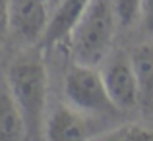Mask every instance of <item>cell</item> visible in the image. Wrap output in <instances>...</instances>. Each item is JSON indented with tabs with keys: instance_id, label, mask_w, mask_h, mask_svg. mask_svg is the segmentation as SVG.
<instances>
[{
	"instance_id": "3",
	"label": "cell",
	"mask_w": 153,
	"mask_h": 141,
	"mask_svg": "<svg viewBox=\"0 0 153 141\" xmlns=\"http://www.w3.org/2000/svg\"><path fill=\"white\" fill-rule=\"evenodd\" d=\"M62 89L68 104L85 114L101 116V118H114L122 114L118 106L112 103L97 66H85L76 62L64 75Z\"/></svg>"
},
{
	"instance_id": "8",
	"label": "cell",
	"mask_w": 153,
	"mask_h": 141,
	"mask_svg": "<svg viewBox=\"0 0 153 141\" xmlns=\"http://www.w3.org/2000/svg\"><path fill=\"white\" fill-rule=\"evenodd\" d=\"M132 66L138 78L140 108L146 114H153V45L142 43L130 52Z\"/></svg>"
},
{
	"instance_id": "1",
	"label": "cell",
	"mask_w": 153,
	"mask_h": 141,
	"mask_svg": "<svg viewBox=\"0 0 153 141\" xmlns=\"http://www.w3.org/2000/svg\"><path fill=\"white\" fill-rule=\"evenodd\" d=\"M41 47H31L12 60L6 81L23 118L25 139L45 137L49 108V72Z\"/></svg>"
},
{
	"instance_id": "9",
	"label": "cell",
	"mask_w": 153,
	"mask_h": 141,
	"mask_svg": "<svg viewBox=\"0 0 153 141\" xmlns=\"http://www.w3.org/2000/svg\"><path fill=\"white\" fill-rule=\"evenodd\" d=\"M25 139L23 118L16 104L6 78L0 79V141Z\"/></svg>"
},
{
	"instance_id": "2",
	"label": "cell",
	"mask_w": 153,
	"mask_h": 141,
	"mask_svg": "<svg viewBox=\"0 0 153 141\" xmlns=\"http://www.w3.org/2000/svg\"><path fill=\"white\" fill-rule=\"evenodd\" d=\"M116 25L114 0H91L68 35L76 62L99 66L111 52Z\"/></svg>"
},
{
	"instance_id": "5",
	"label": "cell",
	"mask_w": 153,
	"mask_h": 141,
	"mask_svg": "<svg viewBox=\"0 0 153 141\" xmlns=\"http://www.w3.org/2000/svg\"><path fill=\"white\" fill-rule=\"evenodd\" d=\"M51 0H10V29L29 47L41 45L51 21Z\"/></svg>"
},
{
	"instance_id": "4",
	"label": "cell",
	"mask_w": 153,
	"mask_h": 141,
	"mask_svg": "<svg viewBox=\"0 0 153 141\" xmlns=\"http://www.w3.org/2000/svg\"><path fill=\"white\" fill-rule=\"evenodd\" d=\"M101 75L112 103L118 106L120 112L134 110L140 106L138 78L128 52L116 50L112 56H108L101 70Z\"/></svg>"
},
{
	"instance_id": "14",
	"label": "cell",
	"mask_w": 153,
	"mask_h": 141,
	"mask_svg": "<svg viewBox=\"0 0 153 141\" xmlns=\"http://www.w3.org/2000/svg\"><path fill=\"white\" fill-rule=\"evenodd\" d=\"M51 4H52V10H54V8L60 4V0H51Z\"/></svg>"
},
{
	"instance_id": "7",
	"label": "cell",
	"mask_w": 153,
	"mask_h": 141,
	"mask_svg": "<svg viewBox=\"0 0 153 141\" xmlns=\"http://www.w3.org/2000/svg\"><path fill=\"white\" fill-rule=\"evenodd\" d=\"M91 0H60V4L54 8L51 16L47 33L41 41L43 50H51L54 45H58L62 39H68L72 27L76 25V21L79 19V16L85 12V8L89 6Z\"/></svg>"
},
{
	"instance_id": "11",
	"label": "cell",
	"mask_w": 153,
	"mask_h": 141,
	"mask_svg": "<svg viewBox=\"0 0 153 141\" xmlns=\"http://www.w3.org/2000/svg\"><path fill=\"white\" fill-rule=\"evenodd\" d=\"M114 12H116L118 25L130 27L134 21L140 19L142 0H114Z\"/></svg>"
},
{
	"instance_id": "6",
	"label": "cell",
	"mask_w": 153,
	"mask_h": 141,
	"mask_svg": "<svg viewBox=\"0 0 153 141\" xmlns=\"http://www.w3.org/2000/svg\"><path fill=\"white\" fill-rule=\"evenodd\" d=\"M89 120L85 112L72 104H56L47 114L45 139L51 141H83L91 137Z\"/></svg>"
},
{
	"instance_id": "13",
	"label": "cell",
	"mask_w": 153,
	"mask_h": 141,
	"mask_svg": "<svg viewBox=\"0 0 153 141\" xmlns=\"http://www.w3.org/2000/svg\"><path fill=\"white\" fill-rule=\"evenodd\" d=\"M140 21H142V25H143V31L153 35V0H142Z\"/></svg>"
},
{
	"instance_id": "12",
	"label": "cell",
	"mask_w": 153,
	"mask_h": 141,
	"mask_svg": "<svg viewBox=\"0 0 153 141\" xmlns=\"http://www.w3.org/2000/svg\"><path fill=\"white\" fill-rule=\"evenodd\" d=\"M10 31V0H0V48Z\"/></svg>"
},
{
	"instance_id": "10",
	"label": "cell",
	"mask_w": 153,
	"mask_h": 141,
	"mask_svg": "<svg viewBox=\"0 0 153 141\" xmlns=\"http://www.w3.org/2000/svg\"><path fill=\"white\" fill-rule=\"evenodd\" d=\"M97 139H105V141H153V130L140 124H124L120 128L107 131L105 135Z\"/></svg>"
}]
</instances>
